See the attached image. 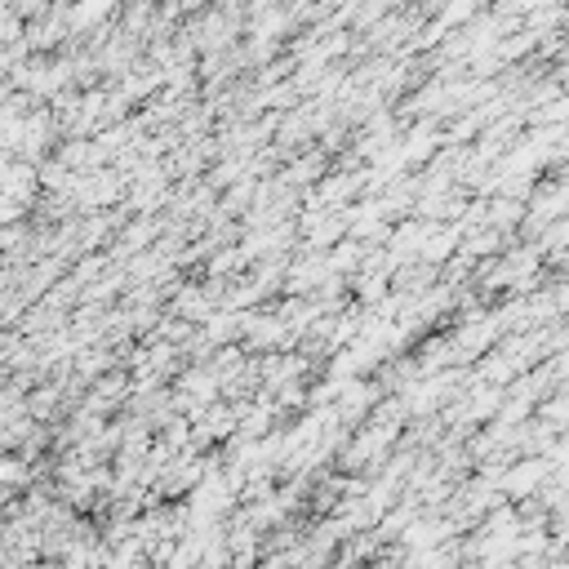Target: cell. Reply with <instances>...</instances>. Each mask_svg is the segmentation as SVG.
Masks as SVG:
<instances>
[{
	"mask_svg": "<svg viewBox=\"0 0 569 569\" xmlns=\"http://www.w3.org/2000/svg\"><path fill=\"white\" fill-rule=\"evenodd\" d=\"M18 9H23V14H32V9H45V0H18Z\"/></svg>",
	"mask_w": 569,
	"mask_h": 569,
	"instance_id": "1",
	"label": "cell"
}]
</instances>
